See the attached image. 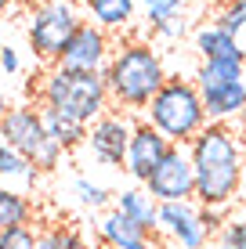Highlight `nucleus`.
I'll use <instances>...</instances> for the list:
<instances>
[{
  "label": "nucleus",
  "mask_w": 246,
  "mask_h": 249,
  "mask_svg": "<svg viewBox=\"0 0 246 249\" xmlns=\"http://www.w3.org/2000/svg\"><path fill=\"white\" fill-rule=\"evenodd\" d=\"M73 192H76V199L87 206V210H105V206L113 202V195H109L101 184L87 181V177H76V181H73Z\"/></svg>",
  "instance_id": "nucleus-22"
},
{
  "label": "nucleus",
  "mask_w": 246,
  "mask_h": 249,
  "mask_svg": "<svg viewBox=\"0 0 246 249\" xmlns=\"http://www.w3.org/2000/svg\"><path fill=\"white\" fill-rule=\"evenodd\" d=\"M11 4H15V0H0V18H4V15L11 11Z\"/></svg>",
  "instance_id": "nucleus-30"
},
{
  "label": "nucleus",
  "mask_w": 246,
  "mask_h": 249,
  "mask_svg": "<svg viewBox=\"0 0 246 249\" xmlns=\"http://www.w3.org/2000/svg\"><path fill=\"white\" fill-rule=\"evenodd\" d=\"M217 25H225L235 36V44L246 51V0H225L221 15H217Z\"/></svg>",
  "instance_id": "nucleus-21"
},
{
  "label": "nucleus",
  "mask_w": 246,
  "mask_h": 249,
  "mask_svg": "<svg viewBox=\"0 0 246 249\" xmlns=\"http://www.w3.org/2000/svg\"><path fill=\"white\" fill-rule=\"evenodd\" d=\"M29 217H33V202L25 199V192L0 184V231L29 224Z\"/></svg>",
  "instance_id": "nucleus-19"
},
{
  "label": "nucleus",
  "mask_w": 246,
  "mask_h": 249,
  "mask_svg": "<svg viewBox=\"0 0 246 249\" xmlns=\"http://www.w3.org/2000/svg\"><path fill=\"white\" fill-rule=\"evenodd\" d=\"M235 242H239V249H246V213L235 217Z\"/></svg>",
  "instance_id": "nucleus-28"
},
{
  "label": "nucleus",
  "mask_w": 246,
  "mask_h": 249,
  "mask_svg": "<svg viewBox=\"0 0 246 249\" xmlns=\"http://www.w3.org/2000/svg\"><path fill=\"white\" fill-rule=\"evenodd\" d=\"M134 4L138 0H83L87 22H95L105 33H120L134 22Z\"/></svg>",
  "instance_id": "nucleus-16"
},
{
  "label": "nucleus",
  "mask_w": 246,
  "mask_h": 249,
  "mask_svg": "<svg viewBox=\"0 0 246 249\" xmlns=\"http://www.w3.org/2000/svg\"><path fill=\"white\" fill-rule=\"evenodd\" d=\"M0 249H37V231H33L29 224L4 228L0 231Z\"/></svg>",
  "instance_id": "nucleus-24"
},
{
  "label": "nucleus",
  "mask_w": 246,
  "mask_h": 249,
  "mask_svg": "<svg viewBox=\"0 0 246 249\" xmlns=\"http://www.w3.org/2000/svg\"><path fill=\"white\" fill-rule=\"evenodd\" d=\"M141 4H145V7H152V4H163V0H141Z\"/></svg>",
  "instance_id": "nucleus-33"
},
{
  "label": "nucleus",
  "mask_w": 246,
  "mask_h": 249,
  "mask_svg": "<svg viewBox=\"0 0 246 249\" xmlns=\"http://www.w3.org/2000/svg\"><path fill=\"white\" fill-rule=\"evenodd\" d=\"M7 108H11V105H7V98H4V90H0V123H4V116H7Z\"/></svg>",
  "instance_id": "nucleus-29"
},
{
  "label": "nucleus",
  "mask_w": 246,
  "mask_h": 249,
  "mask_svg": "<svg viewBox=\"0 0 246 249\" xmlns=\"http://www.w3.org/2000/svg\"><path fill=\"white\" fill-rule=\"evenodd\" d=\"M152 33H156L159 40H167V44H174V40H181L185 33H189V22H185V15H181V18H174V22H163V25H156Z\"/></svg>",
  "instance_id": "nucleus-25"
},
{
  "label": "nucleus",
  "mask_w": 246,
  "mask_h": 249,
  "mask_svg": "<svg viewBox=\"0 0 246 249\" xmlns=\"http://www.w3.org/2000/svg\"><path fill=\"white\" fill-rule=\"evenodd\" d=\"M217 210H199L196 202H163L159 206V231L181 249H203L214 235Z\"/></svg>",
  "instance_id": "nucleus-8"
},
{
  "label": "nucleus",
  "mask_w": 246,
  "mask_h": 249,
  "mask_svg": "<svg viewBox=\"0 0 246 249\" xmlns=\"http://www.w3.org/2000/svg\"><path fill=\"white\" fill-rule=\"evenodd\" d=\"M40 181V170L33 166L29 159H22L19 152H11L4 141H0V184L11 188V184H22V188H37Z\"/></svg>",
  "instance_id": "nucleus-18"
},
{
  "label": "nucleus",
  "mask_w": 246,
  "mask_h": 249,
  "mask_svg": "<svg viewBox=\"0 0 246 249\" xmlns=\"http://www.w3.org/2000/svg\"><path fill=\"white\" fill-rule=\"evenodd\" d=\"M145 116H149L145 119L149 126H156L170 144H181V148H189L196 141V134L210 123L196 80H181V76H170L163 83V90L149 101Z\"/></svg>",
  "instance_id": "nucleus-4"
},
{
  "label": "nucleus",
  "mask_w": 246,
  "mask_h": 249,
  "mask_svg": "<svg viewBox=\"0 0 246 249\" xmlns=\"http://www.w3.org/2000/svg\"><path fill=\"white\" fill-rule=\"evenodd\" d=\"M181 15H185V0H163V4L145 7L149 29H156V25H163V22H174V18H181Z\"/></svg>",
  "instance_id": "nucleus-23"
},
{
  "label": "nucleus",
  "mask_w": 246,
  "mask_h": 249,
  "mask_svg": "<svg viewBox=\"0 0 246 249\" xmlns=\"http://www.w3.org/2000/svg\"><path fill=\"white\" fill-rule=\"evenodd\" d=\"M37 249H91V246L73 224H47L44 231H37Z\"/></svg>",
  "instance_id": "nucleus-20"
},
{
  "label": "nucleus",
  "mask_w": 246,
  "mask_h": 249,
  "mask_svg": "<svg viewBox=\"0 0 246 249\" xmlns=\"http://www.w3.org/2000/svg\"><path fill=\"white\" fill-rule=\"evenodd\" d=\"M239 126H243V130H246V108H243V116H239Z\"/></svg>",
  "instance_id": "nucleus-31"
},
{
  "label": "nucleus",
  "mask_w": 246,
  "mask_h": 249,
  "mask_svg": "<svg viewBox=\"0 0 246 249\" xmlns=\"http://www.w3.org/2000/svg\"><path fill=\"white\" fill-rule=\"evenodd\" d=\"M0 141L11 152H19L22 159H29L40 174H51V170L62 166L65 152L51 141L44 116H40V105H11L0 123Z\"/></svg>",
  "instance_id": "nucleus-5"
},
{
  "label": "nucleus",
  "mask_w": 246,
  "mask_h": 249,
  "mask_svg": "<svg viewBox=\"0 0 246 249\" xmlns=\"http://www.w3.org/2000/svg\"><path fill=\"white\" fill-rule=\"evenodd\" d=\"M217 249H239V242H235V220H228V224L217 231Z\"/></svg>",
  "instance_id": "nucleus-27"
},
{
  "label": "nucleus",
  "mask_w": 246,
  "mask_h": 249,
  "mask_svg": "<svg viewBox=\"0 0 246 249\" xmlns=\"http://www.w3.org/2000/svg\"><path fill=\"white\" fill-rule=\"evenodd\" d=\"M0 69H4L7 76H15L22 69V62H19V51H15L11 44H4V58H0Z\"/></svg>",
  "instance_id": "nucleus-26"
},
{
  "label": "nucleus",
  "mask_w": 246,
  "mask_h": 249,
  "mask_svg": "<svg viewBox=\"0 0 246 249\" xmlns=\"http://www.w3.org/2000/svg\"><path fill=\"white\" fill-rule=\"evenodd\" d=\"M170 80L167 62L149 40H127L120 51H113V62L105 69L109 98L127 112H141L149 108V101L163 90V83Z\"/></svg>",
  "instance_id": "nucleus-2"
},
{
  "label": "nucleus",
  "mask_w": 246,
  "mask_h": 249,
  "mask_svg": "<svg viewBox=\"0 0 246 249\" xmlns=\"http://www.w3.org/2000/svg\"><path fill=\"white\" fill-rule=\"evenodd\" d=\"M83 25L80 11L73 0H40L29 15H25V40L29 51L47 65H58L62 51L69 47L73 33Z\"/></svg>",
  "instance_id": "nucleus-6"
},
{
  "label": "nucleus",
  "mask_w": 246,
  "mask_h": 249,
  "mask_svg": "<svg viewBox=\"0 0 246 249\" xmlns=\"http://www.w3.org/2000/svg\"><path fill=\"white\" fill-rule=\"evenodd\" d=\"M192 47H196L199 62H243L246 51L235 44V36L217 22H207L192 29Z\"/></svg>",
  "instance_id": "nucleus-14"
},
{
  "label": "nucleus",
  "mask_w": 246,
  "mask_h": 249,
  "mask_svg": "<svg viewBox=\"0 0 246 249\" xmlns=\"http://www.w3.org/2000/svg\"><path fill=\"white\" fill-rule=\"evenodd\" d=\"M243 83H246V58H243Z\"/></svg>",
  "instance_id": "nucleus-34"
},
{
  "label": "nucleus",
  "mask_w": 246,
  "mask_h": 249,
  "mask_svg": "<svg viewBox=\"0 0 246 249\" xmlns=\"http://www.w3.org/2000/svg\"><path fill=\"white\" fill-rule=\"evenodd\" d=\"M109 62H113V40L95 22H83L73 33V40L62 51V58H58V65L73 69V72H105Z\"/></svg>",
  "instance_id": "nucleus-11"
},
{
  "label": "nucleus",
  "mask_w": 246,
  "mask_h": 249,
  "mask_svg": "<svg viewBox=\"0 0 246 249\" xmlns=\"http://www.w3.org/2000/svg\"><path fill=\"white\" fill-rule=\"evenodd\" d=\"M109 83L105 72H73V69L51 65L37 83V105L58 108L62 116L91 126L109 112Z\"/></svg>",
  "instance_id": "nucleus-3"
},
{
  "label": "nucleus",
  "mask_w": 246,
  "mask_h": 249,
  "mask_svg": "<svg viewBox=\"0 0 246 249\" xmlns=\"http://www.w3.org/2000/svg\"><path fill=\"white\" fill-rule=\"evenodd\" d=\"M131 134H134V123L127 112H105L87 126V148L101 166H123L127 148H131Z\"/></svg>",
  "instance_id": "nucleus-10"
},
{
  "label": "nucleus",
  "mask_w": 246,
  "mask_h": 249,
  "mask_svg": "<svg viewBox=\"0 0 246 249\" xmlns=\"http://www.w3.org/2000/svg\"><path fill=\"white\" fill-rule=\"evenodd\" d=\"M170 152V141L149 123H134V134H131V148H127V162L123 170L134 177V184H149L152 170L163 162V156Z\"/></svg>",
  "instance_id": "nucleus-12"
},
{
  "label": "nucleus",
  "mask_w": 246,
  "mask_h": 249,
  "mask_svg": "<svg viewBox=\"0 0 246 249\" xmlns=\"http://www.w3.org/2000/svg\"><path fill=\"white\" fill-rule=\"evenodd\" d=\"M196 87L203 98L210 123H228L239 119L246 108V83H243V62H199Z\"/></svg>",
  "instance_id": "nucleus-7"
},
{
  "label": "nucleus",
  "mask_w": 246,
  "mask_h": 249,
  "mask_svg": "<svg viewBox=\"0 0 246 249\" xmlns=\"http://www.w3.org/2000/svg\"><path fill=\"white\" fill-rule=\"evenodd\" d=\"M145 188H149V195L159 206L163 202H196V170H192L189 148L170 144V152H167L163 162L152 170Z\"/></svg>",
  "instance_id": "nucleus-9"
},
{
  "label": "nucleus",
  "mask_w": 246,
  "mask_h": 249,
  "mask_svg": "<svg viewBox=\"0 0 246 249\" xmlns=\"http://www.w3.org/2000/svg\"><path fill=\"white\" fill-rule=\"evenodd\" d=\"M196 170V202L203 210H225L239 199L246 177V137L228 123H207L189 144Z\"/></svg>",
  "instance_id": "nucleus-1"
},
{
  "label": "nucleus",
  "mask_w": 246,
  "mask_h": 249,
  "mask_svg": "<svg viewBox=\"0 0 246 249\" xmlns=\"http://www.w3.org/2000/svg\"><path fill=\"white\" fill-rule=\"evenodd\" d=\"M40 116H44V126L51 134V141H55L62 152L76 148V144H87V126L83 123H76V119L62 116L58 108H47V105H40Z\"/></svg>",
  "instance_id": "nucleus-17"
},
{
  "label": "nucleus",
  "mask_w": 246,
  "mask_h": 249,
  "mask_svg": "<svg viewBox=\"0 0 246 249\" xmlns=\"http://www.w3.org/2000/svg\"><path fill=\"white\" fill-rule=\"evenodd\" d=\"M95 249H116V246H109V242H98V246H95Z\"/></svg>",
  "instance_id": "nucleus-32"
},
{
  "label": "nucleus",
  "mask_w": 246,
  "mask_h": 249,
  "mask_svg": "<svg viewBox=\"0 0 246 249\" xmlns=\"http://www.w3.org/2000/svg\"><path fill=\"white\" fill-rule=\"evenodd\" d=\"M0 58H4V44H0Z\"/></svg>",
  "instance_id": "nucleus-35"
},
{
  "label": "nucleus",
  "mask_w": 246,
  "mask_h": 249,
  "mask_svg": "<svg viewBox=\"0 0 246 249\" xmlns=\"http://www.w3.org/2000/svg\"><path fill=\"white\" fill-rule=\"evenodd\" d=\"M116 210L123 213V217H131L138 228H145L149 235H156L159 231V202L149 195L145 184H134V188H123L120 195H116Z\"/></svg>",
  "instance_id": "nucleus-15"
},
{
  "label": "nucleus",
  "mask_w": 246,
  "mask_h": 249,
  "mask_svg": "<svg viewBox=\"0 0 246 249\" xmlns=\"http://www.w3.org/2000/svg\"><path fill=\"white\" fill-rule=\"evenodd\" d=\"M98 242H109L116 249H152V235L138 228L131 217H123L116 206H109L98 217Z\"/></svg>",
  "instance_id": "nucleus-13"
}]
</instances>
